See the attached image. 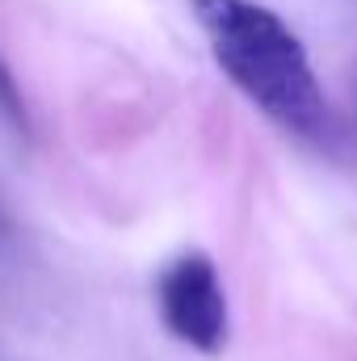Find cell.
<instances>
[{
    "instance_id": "2",
    "label": "cell",
    "mask_w": 357,
    "mask_h": 361,
    "mask_svg": "<svg viewBox=\"0 0 357 361\" xmlns=\"http://www.w3.org/2000/svg\"><path fill=\"white\" fill-rule=\"evenodd\" d=\"M160 315L181 345L198 353H219L227 341V298L214 261L206 252H185L160 277Z\"/></svg>"
},
{
    "instance_id": "1",
    "label": "cell",
    "mask_w": 357,
    "mask_h": 361,
    "mask_svg": "<svg viewBox=\"0 0 357 361\" xmlns=\"http://www.w3.org/2000/svg\"><path fill=\"white\" fill-rule=\"evenodd\" d=\"M219 68L273 122L298 135L328 126V105L294 30L257 0H189Z\"/></svg>"
},
{
    "instance_id": "3",
    "label": "cell",
    "mask_w": 357,
    "mask_h": 361,
    "mask_svg": "<svg viewBox=\"0 0 357 361\" xmlns=\"http://www.w3.org/2000/svg\"><path fill=\"white\" fill-rule=\"evenodd\" d=\"M0 114H4L13 126H25V105H21L17 80H13V72H8L4 59H0Z\"/></svg>"
}]
</instances>
